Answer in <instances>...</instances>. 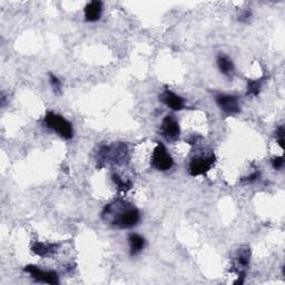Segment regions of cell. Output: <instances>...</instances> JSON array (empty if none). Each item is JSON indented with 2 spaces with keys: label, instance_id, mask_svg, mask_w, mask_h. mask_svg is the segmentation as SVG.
<instances>
[{
  "label": "cell",
  "instance_id": "cell-1",
  "mask_svg": "<svg viewBox=\"0 0 285 285\" xmlns=\"http://www.w3.org/2000/svg\"><path fill=\"white\" fill-rule=\"evenodd\" d=\"M101 218L106 224L117 228H132L141 221V213L134 205L117 199L107 204L101 212Z\"/></svg>",
  "mask_w": 285,
  "mask_h": 285
},
{
  "label": "cell",
  "instance_id": "cell-2",
  "mask_svg": "<svg viewBox=\"0 0 285 285\" xmlns=\"http://www.w3.org/2000/svg\"><path fill=\"white\" fill-rule=\"evenodd\" d=\"M129 160L128 148L123 143L113 144L111 146H102L97 154V166L102 167L107 163L120 165Z\"/></svg>",
  "mask_w": 285,
  "mask_h": 285
},
{
  "label": "cell",
  "instance_id": "cell-3",
  "mask_svg": "<svg viewBox=\"0 0 285 285\" xmlns=\"http://www.w3.org/2000/svg\"><path fill=\"white\" fill-rule=\"evenodd\" d=\"M44 124L47 128L55 132L66 141H69L74 137V128H72L71 123L57 113L48 112L44 117Z\"/></svg>",
  "mask_w": 285,
  "mask_h": 285
},
{
  "label": "cell",
  "instance_id": "cell-4",
  "mask_svg": "<svg viewBox=\"0 0 285 285\" xmlns=\"http://www.w3.org/2000/svg\"><path fill=\"white\" fill-rule=\"evenodd\" d=\"M215 162L216 157L213 151L195 155L190 162L189 173L193 177L201 176V175H204L211 171V168L214 166Z\"/></svg>",
  "mask_w": 285,
  "mask_h": 285
},
{
  "label": "cell",
  "instance_id": "cell-5",
  "mask_svg": "<svg viewBox=\"0 0 285 285\" xmlns=\"http://www.w3.org/2000/svg\"><path fill=\"white\" fill-rule=\"evenodd\" d=\"M150 164L157 171L167 172L174 166V160L167 148L162 143H159L151 154Z\"/></svg>",
  "mask_w": 285,
  "mask_h": 285
},
{
  "label": "cell",
  "instance_id": "cell-6",
  "mask_svg": "<svg viewBox=\"0 0 285 285\" xmlns=\"http://www.w3.org/2000/svg\"><path fill=\"white\" fill-rule=\"evenodd\" d=\"M251 261V248L248 246L240 247L235 254L234 263H233V272L239 274V280L235 281V284H243L246 275V271L248 269Z\"/></svg>",
  "mask_w": 285,
  "mask_h": 285
},
{
  "label": "cell",
  "instance_id": "cell-7",
  "mask_svg": "<svg viewBox=\"0 0 285 285\" xmlns=\"http://www.w3.org/2000/svg\"><path fill=\"white\" fill-rule=\"evenodd\" d=\"M23 271L28 273L30 277L36 282L51 284V285L59 284V276L57 274V272L55 271H44L36 265H27L26 268L23 269Z\"/></svg>",
  "mask_w": 285,
  "mask_h": 285
},
{
  "label": "cell",
  "instance_id": "cell-8",
  "mask_svg": "<svg viewBox=\"0 0 285 285\" xmlns=\"http://www.w3.org/2000/svg\"><path fill=\"white\" fill-rule=\"evenodd\" d=\"M161 134L169 143L176 142L180 136V127L179 124L172 115H167V116L163 119L161 125Z\"/></svg>",
  "mask_w": 285,
  "mask_h": 285
},
{
  "label": "cell",
  "instance_id": "cell-9",
  "mask_svg": "<svg viewBox=\"0 0 285 285\" xmlns=\"http://www.w3.org/2000/svg\"><path fill=\"white\" fill-rule=\"evenodd\" d=\"M215 101L221 111L228 116H232V115H236L241 112L239 98L236 96L218 94L215 96Z\"/></svg>",
  "mask_w": 285,
  "mask_h": 285
},
{
  "label": "cell",
  "instance_id": "cell-10",
  "mask_svg": "<svg viewBox=\"0 0 285 285\" xmlns=\"http://www.w3.org/2000/svg\"><path fill=\"white\" fill-rule=\"evenodd\" d=\"M160 99L165 104L168 108H171L172 111L178 112V111H183L185 108V100L183 97L178 96L177 94H175L171 90H165L161 96Z\"/></svg>",
  "mask_w": 285,
  "mask_h": 285
},
{
  "label": "cell",
  "instance_id": "cell-11",
  "mask_svg": "<svg viewBox=\"0 0 285 285\" xmlns=\"http://www.w3.org/2000/svg\"><path fill=\"white\" fill-rule=\"evenodd\" d=\"M102 14V3L95 0L86 5L85 7V19L89 22H95L100 19Z\"/></svg>",
  "mask_w": 285,
  "mask_h": 285
},
{
  "label": "cell",
  "instance_id": "cell-12",
  "mask_svg": "<svg viewBox=\"0 0 285 285\" xmlns=\"http://www.w3.org/2000/svg\"><path fill=\"white\" fill-rule=\"evenodd\" d=\"M58 250V245L54 243H44V242H35L32 246V251L40 257H47L55 254Z\"/></svg>",
  "mask_w": 285,
  "mask_h": 285
},
{
  "label": "cell",
  "instance_id": "cell-13",
  "mask_svg": "<svg viewBox=\"0 0 285 285\" xmlns=\"http://www.w3.org/2000/svg\"><path fill=\"white\" fill-rule=\"evenodd\" d=\"M216 63H217L218 70L221 71V74H223L226 77H233L235 67H234L233 60H231V58L226 56V55L221 54L217 56Z\"/></svg>",
  "mask_w": 285,
  "mask_h": 285
},
{
  "label": "cell",
  "instance_id": "cell-14",
  "mask_svg": "<svg viewBox=\"0 0 285 285\" xmlns=\"http://www.w3.org/2000/svg\"><path fill=\"white\" fill-rule=\"evenodd\" d=\"M128 242H129V253L132 256L138 255V254L144 250L145 244H146V241H145L143 236L136 233H133L129 235Z\"/></svg>",
  "mask_w": 285,
  "mask_h": 285
},
{
  "label": "cell",
  "instance_id": "cell-15",
  "mask_svg": "<svg viewBox=\"0 0 285 285\" xmlns=\"http://www.w3.org/2000/svg\"><path fill=\"white\" fill-rule=\"evenodd\" d=\"M112 178H113V180H114V183L116 184L117 189H118L119 191L127 192V191H129V190L132 189V186H133L132 182L128 180V179H124L123 177H120L118 174H113Z\"/></svg>",
  "mask_w": 285,
  "mask_h": 285
},
{
  "label": "cell",
  "instance_id": "cell-16",
  "mask_svg": "<svg viewBox=\"0 0 285 285\" xmlns=\"http://www.w3.org/2000/svg\"><path fill=\"white\" fill-rule=\"evenodd\" d=\"M262 88V80L248 81L246 88V96H257Z\"/></svg>",
  "mask_w": 285,
  "mask_h": 285
},
{
  "label": "cell",
  "instance_id": "cell-17",
  "mask_svg": "<svg viewBox=\"0 0 285 285\" xmlns=\"http://www.w3.org/2000/svg\"><path fill=\"white\" fill-rule=\"evenodd\" d=\"M49 83L51 85L54 93H56V94L62 93V82H60V80L56 75L49 74Z\"/></svg>",
  "mask_w": 285,
  "mask_h": 285
},
{
  "label": "cell",
  "instance_id": "cell-18",
  "mask_svg": "<svg viewBox=\"0 0 285 285\" xmlns=\"http://www.w3.org/2000/svg\"><path fill=\"white\" fill-rule=\"evenodd\" d=\"M275 137H276L277 144L280 145L281 148L284 149V127L283 126L278 127L276 133H275Z\"/></svg>",
  "mask_w": 285,
  "mask_h": 285
},
{
  "label": "cell",
  "instance_id": "cell-19",
  "mask_svg": "<svg viewBox=\"0 0 285 285\" xmlns=\"http://www.w3.org/2000/svg\"><path fill=\"white\" fill-rule=\"evenodd\" d=\"M283 165H284V159L282 156L274 157V159L272 160V166L274 169H281Z\"/></svg>",
  "mask_w": 285,
  "mask_h": 285
},
{
  "label": "cell",
  "instance_id": "cell-20",
  "mask_svg": "<svg viewBox=\"0 0 285 285\" xmlns=\"http://www.w3.org/2000/svg\"><path fill=\"white\" fill-rule=\"evenodd\" d=\"M251 17H252L251 9H244L241 13V15H240V20L242 22H246V21H248V20L251 19Z\"/></svg>",
  "mask_w": 285,
  "mask_h": 285
},
{
  "label": "cell",
  "instance_id": "cell-21",
  "mask_svg": "<svg viewBox=\"0 0 285 285\" xmlns=\"http://www.w3.org/2000/svg\"><path fill=\"white\" fill-rule=\"evenodd\" d=\"M258 177H260V173H258V172H254L253 174L250 175V176L244 177L242 180H243V182H247V183H253V182H255Z\"/></svg>",
  "mask_w": 285,
  "mask_h": 285
}]
</instances>
